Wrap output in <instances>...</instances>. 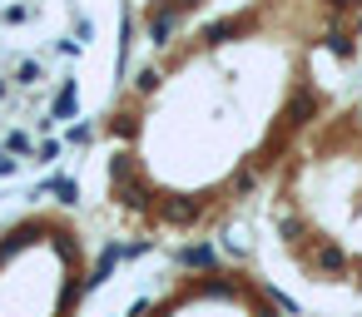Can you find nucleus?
Instances as JSON below:
<instances>
[{
  "label": "nucleus",
  "mask_w": 362,
  "mask_h": 317,
  "mask_svg": "<svg viewBox=\"0 0 362 317\" xmlns=\"http://www.w3.org/2000/svg\"><path fill=\"white\" fill-rule=\"evenodd\" d=\"M303 263H308V273H313L317 282H322V277L337 282V277L352 273V258H347V248H342L337 238H313V253H308Z\"/></svg>",
  "instance_id": "1"
},
{
  "label": "nucleus",
  "mask_w": 362,
  "mask_h": 317,
  "mask_svg": "<svg viewBox=\"0 0 362 317\" xmlns=\"http://www.w3.org/2000/svg\"><path fill=\"white\" fill-rule=\"evenodd\" d=\"M124 258H129V243H105V248H100V263H95V268H90V277H85V287L110 282V273H115Z\"/></svg>",
  "instance_id": "2"
},
{
  "label": "nucleus",
  "mask_w": 362,
  "mask_h": 317,
  "mask_svg": "<svg viewBox=\"0 0 362 317\" xmlns=\"http://www.w3.org/2000/svg\"><path fill=\"white\" fill-rule=\"evenodd\" d=\"M179 268L209 273V268H214V248H209V243H184V248H179Z\"/></svg>",
  "instance_id": "3"
},
{
  "label": "nucleus",
  "mask_w": 362,
  "mask_h": 317,
  "mask_svg": "<svg viewBox=\"0 0 362 317\" xmlns=\"http://www.w3.org/2000/svg\"><path fill=\"white\" fill-rule=\"evenodd\" d=\"M55 119H70V114H80V90H75V80H65L60 85V95H55V109H50Z\"/></svg>",
  "instance_id": "4"
},
{
  "label": "nucleus",
  "mask_w": 362,
  "mask_h": 317,
  "mask_svg": "<svg viewBox=\"0 0 362 317\" xmlns=\"http://www.w3.org/2000/svg\"><path fill=\"white\" fill-rule=\"evenodd\" d=\"M40 80H45L40 60H21V65H16V85H21V90H35Z\"/></svg>",
  "instance_id": "5"
},
{
  "label": "nucleus",
  "mask_w": 362,
  "mask_h": 317,
  "mask_svg": "<svg viewBox=\"0 0 362 317\" xmlns=\"http://www.w3.org/2000/svg\"><path fill=\"white\" fill-rule=\"evenodd\" d=\"M164 85V70H154V65H144L139 75H134V95H154Z\"/></svg>",
  "instance_id": "6"
},
{
  "label": "nucleus",
  "mask_w": 362,
  "mask_h": 317,
  "mask_svg": "<svg viewBox=\"0 0 362 317\" xmlns=\"http://www.w3.org/2000/svg\"><path fill=\"white\" fill-rule=\"evenodd\" d=\"M50 193H55L60 203H80V184H75V179H50Z\"/></svg>",
  "instance_id": "7"
},
{
  "label": "nucleus",
  "mask_w": 362,
  "mask_h": 317,
  "mask_svg": "<svg viewBox=\"0 0 362 317\" xmlns=\"http://www.w3.org/2000/svg\"><path fill=\"white\" fill-rule=\"evenodd\" d=\"M6 149H11V154H21V159H35V144H30V134H6Z\"/></svg>",
  "instance_id": "8"
},
{
  "label": "nucleus",
  "mask_w": 362,
  "mask_h": 317,
  "mask_svg": "<svg viewBox=\"0 0 362 317\" xmlns=\"http://www.w3.org/2000/svg\"><path fill=\"white\" fill-rule=\"evenodd\" d=\"M55 159H60V144L55 139H40L35 144V164H55Z\"/></svg>",
  "instance_id": "9"
},
{
  "label": "nucleus",
  "mask_w": 362,
  "mask_h": 317,
  "mask_svg": "<svg viewBox=\"0 0 362 317\" xmlns=\"http://www.w3.org/2000/svg\"><path fill=\"white\" fill-rule=\"evenodd\" d=\"M0 20H6V25H25V20H30V6H6V11H0Z\"/></svg>",
  "instance_id": "10"
},
{
  "label": "nucleus",
  "mask_w": 362,
  "mask_h": 317,
  "mask_svg": "<svg viewBox=\"0 0 362 317\" xmlns=\"http://www.w3.org/2000/svg\"><path fill=\"white\" fill-rule=\"evenodd\" d=\"M16 169H21V159H16V154H11V149H0V179H11V174H16Z\"/></svg>",
  "instance_id": "11"
},
{
  "label": "nucleus",
  "mask_w": 362,
  "mask_h": 317,
  "mask_svg": "<svg viewBox=\"0 0 362 317\" xmlns=\"http://www.w3.org/2000/svg\"><path fill=\"white\" fill-rule=\"evenodd\" d=\"M65 139H70V144H90V139H95V129H90V124H75Z\"/></svg>",
  "instance_id": "12"
},
{
  "label": "nucleus",
  "mask_w": 362,
  "mask_h": 317,
  "mask_svg": "<svg viewBox=\"0 0 362 317\" xmlns=\"http://www.w3.org/2000/svg\"><path fill=\"white\" fill-rule=\"evenodd\" d=\"M90 35H95V25H90V20H75V40H80V45H85V40H90Z\"/></svg>",
  "instance_id": "13"
},
{
  "label": "nucleus",
  "mask_w": 362,
  "mask_h": 317,
  "mask_svg": "<svg viewBox=\"0 0 362 317\" xmlns=\"http://www.w3.org/2000/svg\"><path fill=\"white\" fill-rule=\"evenodd\" d=\"M6 90H11V85H6V80H0V100H6Z\"/></svg>",
  "instance_id": "14"
}]
</instances>
